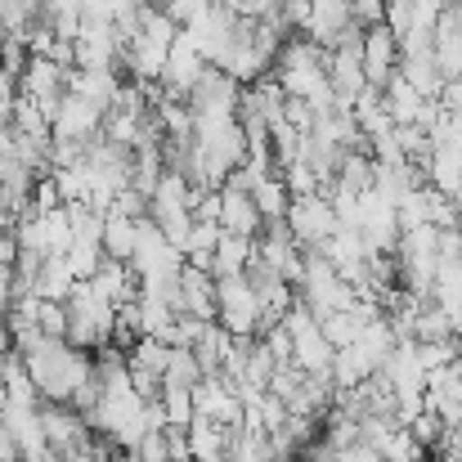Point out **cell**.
I'll use <instances>...</instances> for the list:
<instances>
[{
	"instance_id": "8fae6325",
	"label": "cell",
	"mask_w": 462,
	"mask_h": 462,
	"mask_svg": "<svg viewBox=\"0 0 462 462\" xmlns=\"http://www.w3.org/2000/svg\"><path fill=\"white\" fill-rule=\"evenodd\" d=\"M207 68H211V59L184 36V27H180V36H175V45H171V59H166V68H162V95H171V99H189L193 90H198V81L207 77Z\"/></svg>"
},
{
	"instance_id": "f1b7e54d",
	"label": "cell",
	"mask_w": 462,
	"mask_h": 462,
	"mask_svg": "<svg viewBox=\"0 0 462 462\" xmlns=\"http://www.w3.org/2000/svg\"><path fill=\"white\" fill-rule=\"evenodd\" d=\"M350 14L359 27H373V23H386V0H350Z\"/></svg>"
},
{
	"instance_id": "52a82bcc",
	"label": "cell",
	"mask_w": 462,
	"mask_h": 462,
	"mask_svg": "<svg viewBox=\"0 0 462 462\" xmlns=\"http://www.w3.org/2000/svg\"><path fill=\"white\" fill-rule=\"evenodd\" d=\"M288 229L297 234V243L306 247V252H319L337 229H341V220H337V207H332V193H297L292 198V207H288Z\"/></svg>"
},
{
	"instance_id": "1f68e13d",
	"label": "cell",
	"mask_w": 462,
	"mask_h": 462,
	"mask_svg": "<svg viewBox=\"0 0 462 462\" xmlns=\"http://www.w3.org/2000/svg\"><path fill=\"white\" fill-rule=\"evenodd\" d=\"M283 9H288V0H247L243 5V18H274Z\"/></svg>"
},
{
	"instance_id": "ffe728a7",
	"label": "cell",
	"mask_w": 462,
	"mask_h": 462,
	"mask_svg": "<svg viewBox=\"0 0 462 462\" xmlns=\"http://www.w3.org/2000/svg\"><path fill=\"white\" fill-rule=\"evenodd\" d=\"M229 445H234V427L216 422V418H193L189 422V449L193 462H211V458H229Z\"/></svg>"
},
{
	"instance_id": "d4e9b609",
	"label": "cell",
	"mask_w": 462,
	"mask_h": 462,
	"mask_svg": "<svg viewBox=\"0 0 462 462\" xmlns=\"http://www.w3.org/2000/svg\"><path fill=\"white\" fill-rule=\"evenodd\" d=\"M104 261H108V252H104V243H95V238H72V247L63 252V265L72 270V279H90Z\"/></svg>"
},
{
	"instance_id": "3957f363",
	"label": "cell",
	"mask_w": 462,
	"mask_h": 462,
	"mask_svg": "<svg viewBox=\"0 0 462 462\" xmlns=\"http://www.w3.org/2000/svg\"><path fill=\"white\" fill-rule=\"evenodd\" d=\"M297 297L314 310V319H328V314L350 310L359 301L355 283H350L323 252H306V274H301V283H297Z\"/></svg>"
},
{
	"instance_id": "30bf717a",
	"label": "cell",
	"mask_w": 462,
	"mask_h": 462,
	"mask_svg": "<svg viewBox=\"0 0 462 462\" xmlns=\"http://www.w3.org/2000/svg\"><path fill=\"white\" fill-rule=\"evenodd\" d=\"M104 122H108V113H104L99 104H90L86 95L68 90V95L59 99L54 117H50V131H54V140H77V144H95V140L104 135Z\"/></svg>"
},
{
	"instance_id": "4316f807",
	"label": "cell",
	"mask_w": 462,
	"mask_h": 462,
	"mask_svg": "<svg viewBox=\"0 0 462 462\" xmlns=\"http://www.w3.org/2000/svg\"><path fill=\"white\" fill-rule=\"evenodd\" d=\"M41 14L54 23V32H59L63 41H77L81 18H86V0H45V9H41Z\"/></svg>"
},
{
	"instance_id": "603a6c76",
	"label": "cell",
	"mask_w": 462,
	"mask_h": 462,
	"mask_svg": "<svg viewBox=\"0 0 462 462\" xmlns=\"http://www.w3.org/2000/svg\"><path fill=\"white\" fill-rule=\"evenodd\" d=\"M252 198H256V207H261V216H265V225H279V220H288V207H292V189H288V180L279 175V171H270L256 189H252Z\"/></svg>"
},
{
	"instance_id": "d6a6232c",
	"label": "cell",
	"mask_w": 462,
	"mask_h": 462,
	"mask_svg": "<svg viewBox=\"0 0 462 462\" xmlns=\"http://www.w3.org/2000/svg\"><path fill=\"white\" fill-rule=\"evenodd\" d=\"M9 36H14V27H9V18L0 14V50H5V41H9Z\"/></svg>"
},
{
	"instance_id": "d6986e66",
	"label": "cell",
	"mask_w": 462,
	"mask_h": 462,
	"mask_svg": "<svg viewBox=\"0 0 462 462\" xmlns=\"http://www.w3.org/2000/svg\"><path fill=\"white\" fill-rule=\"evenodd\" d=\"M256 265V238H243V234H220L216 252H211V274L216 279H234V274H247Z\"/></svg>"
},
{
	"instance_id": "f546056e",
	"label": "cell",
	"mask_w": 462,
	"mask_h": 462,
	"mask_svg": "<svg viewBox=\"0 0 462 462\" xmlns=\"http://www.w3.org/2000/svg\"><path fill=\"white\" fill-rule=\"evenodd\" d=\"M211 5H216V0H162V9H166L180 27H184L189 18H198L202 9H211Z\"/></svg>"
},
{
	"instance_id": "277c9868",
	"label": "cell",
	"mask_w": 462,
	"mask_h": 462,
	"mask_svg": "<svg viewBox=\"0 0 462 462\" xmlns=\"http://www.w3.org/2000/svg\"><path fill=\"white\" fill-rule=\"evenodd\" d=\"M283 328L292 332V364L310 373V377H332V355H337V346L328 341V332H323V323L314 319V310L297 297V306L283 314Z\"/></svg>"
},
{
	"instance_id": "484cf974",
	"label": "cell",
	"mask_w": 462,
	"mask_h": 462,
	"mask_svg": "<svg viewBox=\"0 0 462 462\" xmlns=\"http://www.w3.org/2000/svg\"><path fill=\"white\" fill-rule=\"evenodd\" d=\"M72 288H77V279H72V270L63 265V256H45V270H41L36 292H41L45 301H68Z\"/></svg>"
},
{
	"instance_id": "8992f818",
	"label": "cell",
	"mask_w": 462,
	"mask_h": 462,
	"mask_svg": "<svg viewBox=\"0 0 462 462\" xmlns=\"http://www.w3.org/2000/svg\"><path fill=\"white\" fill-rule=\"evenodd\" d=\"M18 247L23 252H36V256H63L72 247V211L68 207H54V211H27L14 229Z\"/></svg>"
},
{
	"instance_id": "2e32d148",
	"label": "cell",
	"mask_w": 462,
	"mask_h": 462,
	"mask_svg": "<svg viewBox=\"0 0 462 462\" xmlns=\"http://www.w3.org/2000/svg\"><path fill=\"white\" fill-rule=\"evenodd\" d=\"M68 90H77L90 104H99L104 113H113L117 99H122V90H126V81H122L117 68H72L68 72Z\"/></svg>"
},
{
	"instance_id": "7c38bea8",
	"label": "cell",
	"mask_w": 462,
	"mask_h": 462,
	"mask_svg": "<svg viewBox=\"0 0 462 462\" xmlns=\"http://www.w3.org/2000/svg\"><path fill=\"white\" fill-rule=\"evenodd\" d=\"M41 418H45V436H50V449H54L59 458L90 449V422H86V413H81V409L45 400V404H41Z\"/></svg>"
},
{
	"instance_id": "4dcf8cb0",
	"label": "cell",
	"mask_w": 462,
	"mask_h": 462,
	"mask_svg": "<svg viewBox=\"0 0 462 462\" xmlns=\"http://www.w3.org/2000/svg\"><path fill=\"white\" fill-rule=\"evenodd\" d=\"M454 0H409V9H413V23H422V27H436V18L449 9Z\"/></svg>"
},
{
	"instance_id": "ac0fdd59",
	"label": "cell",
	"mask_w": 462,
	"mask_h": 462,
	"mask_svg": "<svg viewBox=\"0 0 462 462\" xmlns=\"http://www.w3.org/2000/svg\"><path fill=\"white\" fill-rule=\"evenodd\" d=\"M175 310H189L198 319H216L220 314V297H216V274L202 265H184L180 274V301Z\"/></svg>"
},
{
	"instance_id": "7a4b0ae2",
	"label": "cell",
	"mask_w": 462,
	"mask_h": 462,
	"mask_svg": "<svg viewBox=\"0 0 462 462\" xmlns=\"http://www.w3.org/2000/svg\"><path fill=\"white\" fill-rule=\"evenodd\" d=\"M175 36H180V23H175L162 5H144V9H140V27L131 32L126 54H122L126 72H131L140 86L162 81V68H166V59H171Z\"/></svg>"
},
{
	"instance_id": "836d02e7",
	"label": "cell",
	"mask_w": 462,
	"mask_h": 462,
	"mask_svg": "<svg viewBox=\"0 0 462 462\" xmlns=\"http://www.w3.org/2000/svg\"><path fill=\"white\" fill-rule=\"evenodd\" d=\"M0 72H5V63H0Z\"/></svg>"
},
{
	"instance_id": "83f0119b",
	"label": "cell",
	"mask_w": 462,
	"mask_h": 462,
	"mask_svg": "<svg viewBox=\"0 0 462 462\" xmlns=\"http://www.w3.org/2000/svg\"><path fill=\"white\" fill-rule=\"evenodd\" d=\"M41 332L45 337H68V301H41Z\"/></svg>"
},
{
	"instance_id": "44dd1931",
	"label": "cell",
	"mask_w": 462,
	"mask_h": 462,
	"mask_svg": "<svg viewBox=\"0 0 462 462\" xmlns=\"http://www.w3.org/2000/svg\"><path fill=\"white\" fill-rule=\"evenodd\" d=\"M135 238H140V220L126 216V211H117V207H108V211H104V252H108L113 261H126V265H131Z\"/></svg>"
},
{
	"instance_id": "9c48e42d",
	"label": "cell",
	"mask_w": 462,
	"mask_h": 462,
	"mask_svg": "<svg viewBox=\"0 0 462 462\" xmlns=\"http://www.w3.org/2000/svg\"><path fill=\"white\" fill-rule=\"evenodd\" d=\"M328 77H332V90L341 104H350L355 95H364L373 81H368V68H364V27L346 32L332 50H328Z\"/></svg>"
},
{
	"instance_id": "cb8c5ba5",
	"label": "cell",
	"mask_w": 462,
	"mask_h": 462,
	"mask_svg": "<svg viewBox=\"0 0 462 462\" xmlns=\"http://www.w3.org/2000/svg\"><path fill=\"white\" fill-rule=\"evenodd\" d=\"M162 413H166V427L171 431H189V422L198 418V404H193V386H171L162 382Z\"/></svg>"
},
{
	"instance_id": "4fadbf2b",
	"label": "cell",
	"mask_w": 462,
	"mask_h": 462,
	"mask_svg": "<svg viewBox=\"0 0 462 462\" xmlns=\"http://www.w3.org/2000/svg\"><path fill=\"white\" fill-rule=\"evenodd\" d=\"M355 14H350V0H310L306 18H301V36H310L314 45L332 50L346 32H355Z\"/></svg>"
},
{
	"instance_id": "6da1fadb",
	"label": "cell",
	"mask_w": 462,
	"mask_h": 462,
	"mask_svg": "<svg viewBox=\"0 0 462 462\" xmlns=\"http://www.w3.org/2000/svg\"><path fill=\"white\" fill-rule=\"evenodd\" d=\"M23 364H27L41 400H54V404H72V395L95 377L90 350L72 346L68 337H41L32 350H23Z\"/></svg>"
},
{
	"instance_id": "ba28073f",
	"label": "cell",
	"mask_w": 462,
	"mask_h": 462,
	"mask_svg": "<svg viewBox=\"0 0 462 462\" xmlns=\"http://www.w3.org/2000/svg\"><path fill=\"white\" fill-rule=\"evenodd\" d=\"M256 265L270 270V274H279V279H288L292 288L301 283V274H306V247L297 243V234L288 229V220L261 229V238H256Z\"/></svg>"
},
{
	"instance_id": "e0dca14e",
	"label": "cell",
	"mask_w": 462,
	"mask_h": 462,
	"mask_svg": "<svg viewBox=\"0 0 462 462\" xmlns=\"http://www.w3.org/2000/svg\"><path fill=\"white\" fill-rule=\"evenodd\" d=\"M382 104H386V113H391L395 126H422V113H427L431 99H427L404 72H395V77L382 86Z\"/></svg>"
},
{
	"instance_id": "9a60e30c",
	"label": "cell",
	"mask_w": 462,
	"mask_h": 462,
	"mask_svg": "<svg viewBox=\"0 0 462 462\" xmlns=\"http://www.w3.org/2000/svg\"><path fill=\"white\" fill-rule=\"evenodd\" d=\"M220 229L243 234V238H261L265 216H261L252 189H243V184H220Z\"/></svg>"
},
{
	"instance_id": "7402d4cb",
	"label": "cell",
	"mask_w": 462,
	"mask_h": 462,
	"mask_svg": "<svg viewBox=\"0 0 462 462\" xmlns=\"http://www.w3.org/2000/svg\"><path fill=\"white\" fill-rule=\"evenodd\" d=\"M400 72L427 95V99H440V90H445V68H440V59H436V50H422V54H404L400 59Z\"/></svg>"
},
{
	"instance_id": "5bb4252c",
	"label": "cell",
	"mask_w": 462,
	"mask_h": 462,
	"mask_svg": "<svg viewBox=\"0 0 462 462\" xmlns=\"http://www.w3.org/2000/svg\"><path fill=\"white\" fill-rule=\"evenodd\" d=\"M400 59H404V50H400V36L391 32V23L364 27V68H368V81L377 90L400 72Z\"/></svg>"
},
{
	"instance_id": "5b68a950",
	"label": "cell",
	"mask_w": 462,
	"mask_h": 462,
	"mask_svg": "<svg viewBox=\"0 0 462 462\" xmlns=\"http://www.w3.org/2000/svg\"><path fill=\"white\" fill-rule=\"evenodd\" d=\"M216 297H220V323L234 337H261L265 332V301L252 274H234V279H216Z\"/></svg>"
}]
</instances>
